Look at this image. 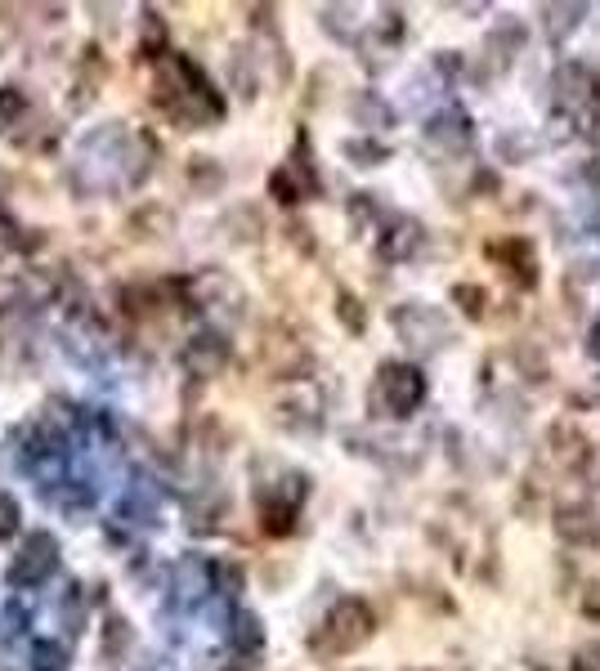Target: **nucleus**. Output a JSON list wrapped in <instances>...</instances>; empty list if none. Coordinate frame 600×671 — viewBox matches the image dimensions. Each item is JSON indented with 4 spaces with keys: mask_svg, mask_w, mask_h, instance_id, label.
Segmentation results:
<instances>
[{
    "mask_svg": "<svg viewBox=\"0 0 600 671\" xmlns=\"http://www.w3.org/2000/svg\"><path fill=\"white\" fill-rule=\"evenodd\" d=\"M229 641L242 649V654H255L260 645H265V626H260V618L251 609H238L234 613V626H229Z\"/></svg>",
    "mask_w": 600,
    "mask_h": 671,
    "instance_id": "obj_16",
    "label": "nucleus"
},
{
    "mask_svg": "<svg viewBox=\"0 0 600 671\" xmlns=\"http://www.w3.org/2000/svg\"><path fill=\"white\" fill-rule=\"evenodd\" d=\"M453 305H458L466 318H484V314H489V291L475 287V282H458V287H453Z\"/></svg>",
    "mask_w": 600,
    "mask_h": 671,
    "instance_id": "obj_21",
    "label": "nucleus"
},
{
    "mask_svg": "<svg viewBox=\"0 0 600 671\" xmlns=\"http://www.w3.org/2000/svg\"><path fill=\"white\" fill-rule=\"evenodd\" d=\"M229 354H234V345H229V336H220V331H198L189 345H184V367L193 371L198 381H211V377H220L224 367H229Z\"/></svg>",
    "mask_w": 600,
    "mask_h": 671,
    "instance_id": "obj_7",
    "label": "nucleus"
},
{
    "mask_svg": "<svg viewBox=\"0 0 600 671\" xmlns=\"http://www.w3.org/2000/svg\"><path fill=\"white\" fill-rule=\"evenodd\" d=\"M372 631H377V618H372V609L359 600V595H346V600H336L327 609V618L314 626L310 654L323 658V662L346 658V654H354L359 645L372 641Z\"/></svg>",
    "mask_w": 600,
    "mask_h": 671,
    "instance_id": "obj_2",
    "label": "nucleus"
},
{
    "mask_svg": "<svg viewBox=\"0 0 600 671\" xmlns=\"http://www.w3.org/2000/svg\"><path fill=\"white\" fill-rule=\"evenodd\" d=\"M341 153L354 162V166H382L390 157V148L382 139H372V135H359V139H346L341 143Z\"/></svg>",
    "mask_w": 600,
    "mask_h": 671,
    "instance_id": "obj_17",
    "label": "nucleus"
},
{
    "mask_svg": "<svg viewBox=\"0 0 600 671\" xmlns=\"http://www.w3.org/2000/svg\"><path fill=\"white\" fill-rule=\"evenodd\" d=\"M547 447H551V457L555 461H565V466H583L591 457V443L574 430V426H555L547 430Z\"/></svg>",
    "mask_w": 600,
    "mask_h": 671,
    "instance_id": "obj_14",
    "label": "nucleus"
},
{
    "mask_svg": "<svg viewBox=\"0 0 600 671\" xmlns=\"http://www.w3.org/2000/svg\"><path fill=\"white\" fill-rule=\"evenodd\" d=\"M354 117L359 122H390V107L382 94H359L354 99Z\"/></svg>",
    "mask_w": 600,
    "mask_h": 671,
    "instance_id": "obj_26",
    "label": "nucleus"
},
{
    "mask_svg": "<svg viewBox=\"0 0 600 671\" xmlns=\"http://www.w3.org/2000/svg\"><path fill=\"white\" fill-rule=\"evenodd\" d=\"M278 426H287V430H314L318 426V413H314V403H300V398H287V403H278Z\"/></svg>",
    "mask_w": 600,
    "mask_h": 671,
    "instance_id": "obj_18",
    "label": "nucleus"
},
{
    "mask_svg": "<svg viewBox=\"0 0 600 671\" xmlns=\"http://www.w3.org/2000/svg\"><path fill=\"white\" fill-rule=\"evenodd\" d=\"M555 533L570 546H596L600 542V515L591 506H565L555 515Z\"/></svg>",
    "mask_w": 600,
    "mask_h": 671,
    "instance_id": "obj_10",
    "label": "nucleus"
},
{
    "mask_svg": "<svg viewBox=\"0 0 600 671\" xmlns=\"http://www.w3.org/2000/svg\"><path fill=\"white\" fill-rule=\"evenodd\" d=\"M59 569V542L46 533V529H36L23 537L18 555H14V565H10V586H41L50 573Z\"/></svg>",
    "mask_w": 600,
    "mask_h": 671,
    "instance_id": "obj_5",
    "label": "nucleus"
},
{
    "mask_svg": "<svg viewBox=\"0 0 600 671\" xmlns=\"http://www.w3.org/2000/svg\"><path fill=\"white\" fill-rule=\"evenodd\" d=\"M67 667V649L59 641H36L32 645V671H63Z\"/></svg>",
    "mask_w": 600,
    "mask_h": 671,
    "instance_id": "obj_22",
    "label": "nucleus"
},
{
    "mask_svg": "<svg viewBox=\"0 0 600 671\" xmlns=\"http://www.w3.org/2000/svg\"><path fill=\"white\" fill-rule=\"evenodd\" d=\"M498 153L511 162H524V157H534V139L529 135H502V143H498Z\"/></svg>",
    "mask_w": 600,
    "mask_h": 671,
    "instance_id": "obj_32",
    "label": "nucleus"
},
{
    "mask_svg": "<svg viewBox=\"0 0 600 671\" xmlns=\"http://www.w3.org/2000/svg\"><path fill=\"white\" fill-rule=\"evenodd\" d=\"M422 238H426L422 224L408 219V215H399V219H390V229L377 238V251H382L386 259H408V255H417Z\"/></svg>",
    "mask_w": 600,
    "mask_h": 671,
    "instance_id": "obj_11",
    "label": "nucleus"
},
{
    "mask_svg": "<svg viewBox=\"0 0 600 671\" xmlns=\"http://www.w3.org/2000/svg\"><path fill=\"white\" fill-rule=\"evenodd\" d=\"M587 591H591V595H583V609H591V618H600V586L591 582Z\"/></svg>",
    "mask_w": 600,
    "mask_h": 671,
    "instance_id": "obj_34",
    "label": "nucleus"
},
{
    "mask_svg": "<svg viewBox=\"0 0 600 671\" xmlns=\"http://www.w3.org/2000/svg\"><path fill=\"white\" fill-rule=\"evenodd\" d=\"M350 219H354V229H359V233L372 229V219H377V202H372V193H354V202H350Z\"/></svg>",
    "mask_w": 600,
    "mask_h": 671,
    "instance_id": "obj_30",
    "label": "nucleus"
},
{
    "mask_svg": "<svg viewBox=\"0 0 600 671\" xmlns=\"http://www.w3.org/2000/svg\"><path fill=\"white\" fill-rule=\"evenodd\" d=\"M336 318H341L346 331L363 336V327H367V309H363V301H359L354 291H336Z\"/></svg>",
    "mask_w": 600,
    "mask_h": 671,
    "instance_id": "obj_20",
    "label": "nucleus"
},
{
    "mask_svg": "<svg viewBox=\"0 0 600 671\" xmlns=\"http://www.w3.org/2000/svg\"><path fill=\"white\" fill-rule=\"evenodd\" d=\"M587 354H591V358L600 363V318H596V327L587 331Z\"/></svg>",
    "mask_w": 600,
    "mask_h": 671,
    "instance_id": "obj_35",
    "label": "nucleus"
},
{
    "mask_svg": "<svg viewBox=\"0 0 600 671\" xmlns=\"http://www.w3.org/2000/svg\"><path fill=\"white\" fill-rule=\"evenodd\" d=\"M153 103L184 130H202L224 117V99L207 81V72L184 59V54H162L158 77H153Z\"/></svg>",
    "mask_w": 600,
    "mask_h": 671,
    "instance_id": "obj_1",
    "label": "nucleus"
},
{
    "mask_svg": "<svg viewBox=\"0 0 600 671\" xmlns=\"http://www.w3.org/2000/svg\"><path fill=\"white\" fill-rule=\"evenodd\" d=\"M426 403V377L412 363H399V358H390V363H382L377 367V377H372V390H367V407L377 417H395V421H403V417H412L417 407Z\"/></svg>",
    "mask_w": 600,
    "mask_h": 671,
    "instance_id": "obj_3",
    "label": "nucleus"
},
{
    "mask_svg": "<svg viewBox=\"0 0 600 671\" xmlns=\"http://www.w3.org/2000/svg\"><path fill=\"white\" fill-rule=\"evenodd\" d=\"M426 153H435V157H458V153H466L471 148V139H475V130H471V117L462 107H443V112H435L430 117V126H426Z\"/></svg>",
    "mask_w": 600,
    "mask_h": 671,
    "instance_id": "obj_6",
    "label": "nucleus"
},
{
    "mask_svg": "<svg viewBox=\"0 0 600 671\" xmlns=\"http://www.w3.org/2000/svg\"><path fill=\"white\" fill-rule=\"evenodd\" d=\"M524 46V23H498L493 31H489V41H484V54H479V67L489 72V77H498V72H507L511 67V59H515V50Z\"/></svg>",
    "mask_w": 600,
    "mask_h": 671,
    "instance_id": "obj_9",
    "label": "nucleus"
},
{
    "mask_svg": "<svg viewBox=\"0 0 600 671\" xmlns=\"http://www.w3.org/2000/svg\"><path fill=\"white\" fill-rule=\"evenodd\" d=\"M23 305H32L27 278H0V309L14 314V309H23Z\"/></svg>",
    "mask_w": 600,
    "mask_h": 671,
    "instance_id": "obj_25",
    "label": "nucleus"
},
{
    "mask_svg": "<svg viewBox=\"0 0 600 671\" xmlns=\"http://www.w3.org/2000/svg\"><path fill=\"white\" fill-rule=\"evenodd\" d=\"M574 671H596V667H587V658H578V662H574Z\"/></svg>",
    "mask_w": 600,
    "mask_h": 671,
    "instance_id": "obj_36",
    "label": "nucleus"
},
{
    "mask_svg": "<svg viewBox=\"0 0 600 671\" xmlns=\"http://www.w3.org/2000/svg\"><path fill=\"white\" fill-rule=\"evenodd\" d=\"M270 193H274L283 206H296L300 198H305V183H300V179L283 166V170H274V175H270Z\"/></svg>",
    "mask_w": 600,
    "mask_h": 671,
    "instance_id": "obj_23",
    "label": "nucleus"
},
{
    "mask_svg": "<svg viewBox=\"0 0 600 671\" xmlns=\"http://www.w3.org/2000/svg\"><path fill=\"white\" fill-rule=\"evenodd\" d=\"M399 341L412 350V354H439L443 345H453V327L448 318L435 309V305H422V301H408L390 314Z\"/></svg>",
    "mask_w": 600,
    "mask_h": 671,
    "instance_id": "obj_4",
    "label": "nucleus"
},
{
    "mask_svg": "<svg viewBox=\"0 0 600 671\" xmlns=\"http://www.w3.org/2000/svg\"><path fill=\"white\" fill-rule=\"evenodd\" d=\"M596 99H600V77H596Z\"/></svg>",
    "mask_w": 600,
    "mask_h": 671,
    "instance_id": "obj_37",
    "label": "nucleus"
},
{
    "mask_svg": "<svg viewBox=\"0 0 600 671\" xmlns=\"http://www.w3.org/2000/svg\"><path fill=\"white\" fill-rule=\"evenodd\" d=\"M27 112V94L18 86H0V122H18Z\"/></svg>",
    "mask_w": 600,
    "mask_h": 671,
    "instance_id": "obj_27",
    "label": "nucleus"
},
{
    "mask_svg": "<svg viewBox=\"0 0 600 671\" xmlns=\"http://www.w3.org/2000/svg\"><path fill=\"white\" fill-rule=\"evenodd\" d=\"M135 649V626L122 613H108L103 618V662L108 667H122V658Z\"/></svg>",
    "mask_w": 600,
    "mask_h": 671,
    "instance_id": "obj_13",
    "label": "nucleus"
},
{
    "mask_svg": "<svg viewBox=\"0 0 600 671\" xmlns=\"http://www.w3.org/2000/svg\"><path fill=\"white\" fill-rule=\"evenodd\" d=\"M18 502H14V493H0V542H10L14 533H18Z\"/></svg>",
    "mask_w": 600,
    "mask_h": 671,
    "instance_id": "obj_31",
    "label": "nucleus"
},
{
    "mask_svg": "<svg viewBox=\"0 0 600 671\" xmlns=\"http://www.w3.org/2000/svg\"><path fill=\"white\" fill-rule=\"evenodd\" d=\"M489 255H493V265H498L511 282H520L524 291H529V287L538 282V259H534V242H529V238H507V242H493V246H489Z\"/></svg>",
    "mask_w": 600,
    "mask_h": 671,
    "instance_id": "obj_8",
    "label": "nucleus"
},
{
    "mask_svg": "<svg viewBox=\"0 0 600 671\" xmlns=\"http://www.w3.org/2000/svg\"><path fill=\"white\" fill-rule=\"evenodd\" d=\"M296 502L287 497H274V493H260V529H265L270 537H287L296 529Z\"/></svg>",
    "mask_w": 600,
    "mask_h": 671,
    "instance_id": "obj_12",
    "label": "nucleus"
},
{
    "mask_svg": "<svg viewBox=\"0 0 600 671\" xmlns=\"http://www.w3.org/2000/svg\"><path fill=\"white\" fill-rule=\"evenodd\" d=\"M162 46H166V27H162V18H158L153 10H148V14H143V46H139V50L153 59V50H162Z\"/></svg>",
    "mask_w": 600,
    "mask_h": 671,
    "instance_id": "obj_29",
    "label": "nucleus"
},
{
    "mask_svg": "<svg viewBox=\"0 0 600 671\" xmlns=\"http://www.w3.org/2000/svg\"><path fill=\"white\" fill-rule=\"evenodd\" d=\"M32 238L18 229V224H10L5 215H0V255H14V251H27Z\"/></svg>",
    "mask_w": 600,
    "mask_h": 671,
    "instance_id": "obj_28",
    "label": "nucleus"
},
{
    "mask_svg": "<svg viewBox=\"0 0 600 671\" xmlns=\"http://www.w3.org/2000/svg\"><path fill=\"white\" fill-rule=\"evenodd\" d=\"M287 233H291V242H296L300 251H314V238H310V229H305V224H291Z\"/></svg>",
    "mask_w": 600,
    "mask_h": 671,
    "instance_id": "obj_33",
    "label": "nucleus"
},
{
    "mask_svg": "<svg viewBox=\"0 0 600 671\" xmlns=\"http://www.w3.org/2000/svg\"><path fill=\"white\" fill-rule=\"evenodd\" d=\"M583 18H587V5H542V23L551 41H565L570 31H578Z\"/></svg>",
    "mask_w": 600,
    "mask_h": 671,
    "instance_id": "obj_15",
    "label": "nucleus"
},
{
    "mask_svg": "<svg viewBox=\"0 0 600 671\" xmlns=\"http://www.w3.org/2000/svg\"><path fill=\"white\" fill-rule=\"evenodd\" d=\"M189 179L198 183L202 193H211V189H220V183H224V170L215 166V157H193L189 162Z\"/></svg>",
    "mask_w": 600,
    "mask_h": 671,
    "instance_id": "obj_24",
    "label": "nucleus"
},
{
    "mask_svg": "<svg viewBox=\"0 0 600 671\" xmlns=\"http://www.w3.org/2000/svg\"><path fill=\"white\" fill-rule=\"evenodd\" d=\"M583 90H587V72H583V67L570 63V67L555 72V99L565 103V107H574V103L583 99Z\"/></svg>",
    "mask_w": 600,
    "mask_h": 671,
    "instance_id": "obj_19",
    "label": "nucleus"
},
{
    "mask_svg": "<svg viewBox=\"0 0 600 671\" xmlns=\"http://www.w3.org/2000/svg\"><path fill=\"white\" fill-rule=\"evenodd\" d=\"M0 671H10V667H5V662H0Z\"/></svg>",
    "mask_w": 600,
    "mask_h": 671,
    "instance_id": "obj_38",
    "label": "nucleus"
}]
</instances>
